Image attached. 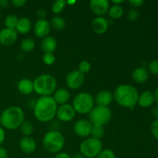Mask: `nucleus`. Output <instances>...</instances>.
I'll return each instance as SVG.
<instances>
[{
  "label": "nucleus",
  "instance_id": "1",
  "mask_svg": "<svg viewBox=\"0 0 158 158\" xmlns=\"http://www.w3.org/2000/svg\"><path fill=\"white\" fill-rule=\"evenodd\" d=\"M58 105L52 97H40L33 106V114L38 121L48 123L56 114Z\"/></svg>",
  "mask_w": 158,
  "mask_h": 158
},
{
  "label": "nucleus",
  "instance_id": "2",
  "mask_svg": "<svg viewBox=\"0 0 158 158\" xmlns=\"http://www.w3.org/2000/svg\"><path fill=\"white\" fill-rule=\"evenodd\" d=\"M114 100L120 106L133 110L137 103L139 94L137 89L131 84H121L116 88Z\"/></svg>",
  "mask_w": 158,
  "mask_h": 158
},
{
  "label": "nucleus",
  "instance_id": "3",
  "mask_svg": "<svg viewBox=\"0 0 158 158\" xmlns=\"http://www.w3.org/2000/svg\"><path fill=\"white\" fill-rule=\"evenodd\" d=\"M25 121V114L22 108L12 106L6 108L0 114L2 127L8 130H16Z\"/></svg>",
  "mask_w": 158,
  "mask_h": 158
},
{
  "label": "nucleus",
  "instance_id": "4",
  "mask_svg": "<svg viewBox=\"0 0 158 158\" xmlns=\"http://www.w3.org/2000/svg\"><path fill=\"white\" fill-rule=\"evenodd\" d=\"M34 91L41 97H51L56 90L57 82L49 74H42L33 80Z\"/></svg>",
  "mask_w": 158,
  "mask_h": 158
},
{
  "label": "nucleus",
  "instance_id": "5",
  "mask_svg": "<svg viewBox=\"0 0 158 158\" xmlns=\"http://www.w3.org/2000/svg\"><path fill=\"white\" fill-rule=\"evenodd\" d=\"M43 145L48 152L58 154L64 148L65 137L58 131H48L43 138Z\"/></svg>",
  "mask_w": 158,
  "mask_h": 158
},
{
  "label": "nucleus",
  "instance_id": "6",
  "mask_svg": "<svg viewBox=\"0 0 158 158\" xmlns=\"http://www.w3.org/2000/svg\"><path fill=\"white\" fill-rule=\"evenodd\" d=\"M94 98L87 92H81L77 94L73 100V107L79 114H89L94 107Z\"/></svg>",
  "mask_w": 158,
  "mask_h": 158
},
{
  "label": "nucleus",
  "instance_id": "7",
  "mask_svg": "<svg viewBox=\"0 0 158 158\" xmlns=\"http://www.w3.org/2000/svg\"><path fill=\"white\" fill-rule=\"evenodd\" d=\"M103 150L101 140L89 137L82 141L80 146V154L85 158H96Z\"/></svg>",
  "mask_w": 158,
  "mask_h": 158
},
{
  "label": "nucleus",
  "instance_id": "8",
  "mask_svg": "<svg viewBox=\"0 0 158 158\" xmlns=\"http://www.w3.org/2000/svg\"><path fill=\"white\" fill-rule=\"evenodd\" d=\"M112 117V112L108 106H96L89 113V121L93 125L104 126L109 123Z\"/></svg>",
  "mask_w": 158,
  "mask_h": 158
},
{
  "label": "nucleus",
  "instance_id": "9",
  "mask_svg": "<svg viewBox=\"0 0 158 158\" xmlns=\"http://www.w3.org/2000/svg\"><path fill=\"white\" fill-rule=\"evenodd\" d=\"M84 82L85 75L79 70L71 71L66 77V84L69 89H79L83 86Z\"/></svg>",
  "mask_w": 158,
  "mask_h": 158
},
{
  "label": "nucleus",
  "instance_id": "10",
  "mask_svg": "<svg viewBox=\"0 0 158 158\" xmlns=\"http://www.w3.org/2000/svg\"><path fill=\"white\" fill-rule=\"evenodd\" d=\"M76 114L77 113L75 112L72 105L66 103V104L60 105L57 108L56 116L61 122H69L75 117Z\"/></svg>",
  "mask_w": 158,
  "mask_h": 158
},
{
  "label": "nucleus",
  "instance_id": "11",
  "mask_svg": "<svg viewBox=\"0 0 158 158\" xmlns=\"http://www.w3.org/2000/svg\"><path fill=\"white\" fill-rule=\"evenodd\" d=\"M92 126L93 124L89 120H84V119L79 120L74 125V132L78 137L82 138H87L90 136Z\"/></svg>",
  "mask_w": 158,
  "mask_h": 158
},
{
  "label": "nucleus",
  "instance_id": "12",
  "mask_svg": "<svg viewBox=\"0 0 158 158\" xmlns=\"http://www.w3.org/2000/svg\"><path fill=\"white\" fill-rule=\"evenodd\" d=\"M17 39L18 32L15 29L4 28L0 30V44L2 46H12L17 41Z\"/></svg>",
  "mask_w": 158,
  "mask_h": 158
},
{
  "label": "nucleus",
  "instance_id": "13",
  "mask_svg": "<svg viewBox=\"0 0 158 158\" xmlns=\"http://www.w3.org/2000/svg\"><path fill=\"white\" fill-rule=\"evenodd\" d=\"M89 8L97 16H103L109 11L110 2L108 0H91Z\"/></svg>",
  "mask_w": 158,
  "mask_h": 158
},
{
  "label": "nucleus",
  "instance_id": "14",
  "mask_svg": "<svg viewBox=\"0 0 158 158\" xmlns=\"http://www.w3.org/2000/svg\"><path fill=\"white\" fill-rule=\"evenodd\" d=\"M50 30V23L46 19H38L33 26L34 34L39 38L43 39L48 36Z\"/></svg>",
  "mask_w": 158,
  "mask_h": 158
},
{
  "label": "nucleus",
  "instance_id": "15",
  "mask_svg": "<svg viewBox=\"0 0 158 158\" xmlns=\"http://www.w3.org/2000/svg\"><path fill=\"white\" fill-rule=\"evenodd\" d=\"M114 100V94L109 90H101L94 97V103L97 106H108Z\"/></svg>",
  "mask_w": 158,
  "mask_h": 158
},
{
  "label": "nucleus",
  "instance_id": "16",
  "mask_svg": "<svg viewBox=\"0 0 158 158\" xmlns=\"http://www.w3.org/2000/svg\"><path fill=\"white\" fill-rule=\"evenodd\" d=\"M93 31L96 34L101 35L105 33L109 28V22L103 16H97L94 19L91 23Z\"/></svg>",
  "mask_w": 158,
  "mask_h": 158
},
{
  "label": "nucleus",
  "instance_id": "17",
  "mask_svg": "<svg viewBox=\"0 0 158 158\" xmlns=\"http://www.w3.org/2000/svg\"><path fill=\"white\" fill-rule=\"evenodd\" d=\"M19 144L22 152L26 154H32L36 150V142L31 137H23Z\"/></svg>",
  "mask_w": 158,
  "mask_h": 158
},
{
  "label": "nucleus",
  "instance_id": "18",
  "mask_svg": "<svg viewBox=\"0 0 158 158\" xmlns=\"http://www.w3.org/2000/svg\"><path fill=\"white\" fill-rule=\"evenodd\" d=\"M40 47L44 53H53L56 51L57 47V42L54 37L51 35L45 37L42 39V41L40 43Z\"/></svg>",
  "mask_w": 158,
  "mask_h": 158
},
{
  "label": "nucleus",
  "instance_id": "19",
  "mask_svg": "<svg viewBox=\"0 0 158 158\" xmlns=\"http://www.w3.org/2000/svg\"><path fill=\"white\" fill-rule=\"evenodd\" d=\"M17 89L23 95H30L34 91L33 81L29 78L21 79L17 85Z\"/></svg>",
  "mask_w": 158,
  "mask_h": 158
},
{
  "label": "nucleus",
  "instance_id": "20",
  "mask_svg": "<svg viewBox=\"0 0 158 158\" xmlns=\"http://www.w3.org/2000/svg\"><path fill=\"white\" fill-rule=\"evenodd\" d=\"M149 78V72L145 67H138L132 73V79L135 83H143Z\"/></svg>",
  "mask_w": 158,
  "mask_h": 158
},
{
  "label": "nucleus",
  "instance_id": "21",
  "mask_svg": "<svg viewBox=\"0 0 158 158\" xmlns=\"http://www.w3.org/2000/svg\"><path fill=\"white\" fill-rule=\"evenodd\" d=\"M53 99L57 103V105H63L66 104L69 101L70 98V94L69 92L66 89L64 88H60L56 89L53 94Z\"/></svg>",
  "mask_w": 158,
  "mask_h": 158
},
{
  "label": "nucleus",
  "instance_id": "22",
  "mask_svg": "<svg viewBox=\"0 0 158 158\" xmlns=\"http://www.w3.org/2000/svg\"><path fill=\"white\" fill-rule=\"evenodd\" d=\"M32 28V23L27 17H22L19 19L18 23L15 26V31L20 34H27Z\"/></svg>",
  "mask_w": 158,
  "mask_h": 158
},
{
  "label": "nucleus",
  "instance_id": "23",
  "mask_svg": "<svg viewBox=\"0 0 158 158\" xmlns=\"http://www.w3.org/2000/svg\"><path fill=\"white\" fill-rule=\"evenodd\" d=\"M154 102V94L151 91H144L139 95L137 103L142 107H148L151 106Z\"/></svg>",
  "mask_w": 158,
  "mask_h": 158
},
{
  "label": "nucleus",
  "instance_id": "24",
  "mask_svg": "<svg viewBox=\"0 0 158 158\" xmlns=\"http://www.w3.org/2000/svg\"><path fill=\"white\" fill-rule=\"evenodd\" d=\"M123 12H124V10H123V8L122 7V6H120V5H113L112 6L110 7L107 14L111 19H118L123 15Z\"/></svg>",
  "mask_w": 158,
  "mask_h": 158
},
{
  "label": "nucleus",
  "instance_id": "25",
  "mask_svg": "<svg viewBox=\"0 0 158 158\" xmlns=\"http://www.w3.org/2000/svg\"><path fill=\"white\" fill-rule=\"evenodd\" d=\"M49 23H50L51 27L53 28L56 30H62L64 29L65 26H66V21L64 20V19L59 15L52 17Z\"/></svg>",
  "mask_w": 158,
  "mask_h": 158
},
{
  "label": "nucleus",
  "instance_id": "26",
  "mask_svg": "<svg viewBox=\"0 0 158 158\" xmlns=\"http://www.w3.org/2000/svg\"><path fill=\"white\" fill-rule=\"evenodd\" d=\"M35 42L31 38H26L20 43V49L24 52H30L35 48Z\"/></svg>",
  "mask_w": 158,
  "mask_h": 158
},
{
  "label": "nucleus",
  "instance_id": "27",
  "mask_svg": "<svg viewBox=\"0 0 158 158\" xmlns=\"http://www.w3.org/2000/svg\"><path fill=\"white\" fill-rule=\"evenodd\" d=\"M20 132L24 137H30L31 134L33 132V125L30 121L25 120L20 126Z\"/></svg>",
  "mask_w": 158,
  "mask_h": 158
},
{
  "label": "nucleus",
  "instance_id": "28",
  "mask_svg": "<svg viewBox=\"0 0 158 158\" xmlns=\"http://www.w3.org/2000/svg\"><path fill=\"white\" fill-rule=\"evenodd\" d=\"M105 134V129L104 127L98 126V125H93L92 129L90 132V137L93 138L99 139L101 140L102 137Z\"/></svg>",
  "mask_w": 158,
  "mask_h": 158
},
{
  "label": "nucleus",
  "instance_id": "29",
  "mask_svg": "<svg viewBox=\"0 0 158 158\" xmlns=\"http://www.w3.org/2000/svg\"><path fill=\"white\" fill-rule=\"evenodd\" d=\"M18 20L19 18L17 17V15H13V14L8 15L6 17V19H5V26H6V28H8V29H15L17 23H18Z\"/></svg>",
  "mask_w": 158,
  "mask_h": 158
},
{
  "label": "nucleus",
  "instance_id": "30",
  "mask_svg": "<svg viewBox=\"0 0 158 158\" xmlns=\"http://www.w3.org/2000/svg\"><path fill=\"white\" fill-rule=\"evenodd\" d=\"M66 5V1L65 0H56L52 4L51 10L54 14H60L64 9Z\"/></svg>",
  "mask_w": 158,
  "mask_h": 158
},
{
  "label": "nucleus",
  "instance_id": "31",
  "mask_svg": "<svg viewBox=\"0 0 158 158\" xmlns=\"http://www.w3.org/2000/svg\"><path fill=\"white\" fill-rule=\"evenodd\" d=\"M91 69V64L89 63V61L87 60H83L79 64V69L78 70L80 72H81L82 73H83L85 75V73H87L88 72H89Z\"/></svg>",
  "mask_w": 158,
  "mask_h": 158
},
{
  "label": "nucleus",
  "instance_id": "32",
  "mask_svg": "<svg viewBox=\"0 0 158 158\" xmlns=\"http://www.w3.org/2000/svg\"><path fill=\"white\" fill-rule=\"evenodd\" d=\"M96 158H117L116 154L112 150L103 149L100 151V154L97 155Z\"/></svg>",
  "mask_w": 158,
  "mask_h": 158
},
{
  "label": "nucleus",
  "instance_id": "33",
  "mask_svg": "<svg viewBox=\"0 0 158 158\" xmlns=\"http://www.w3.org/2000/svg\"><path fill=\"white\" fill-rule=\"evenodd\" d=\"M56 57L53 53H44L43 56V62L47 66H51L55 63Z\"/></svg>",
  "mask_w": 158,
  "mask_h": 158
},
{
  "label": "nucleus",
  "instance_id": "34",
  "mask_svg": "<svg viewBox=\"0 0 158 158\" xmlns=\"http://www.w3.org/2000/svg\"><path fill=\"white\" fill-rule=\"evenodd\" d=\"M139 16H140V13L138 10L136 9H131L127 12V18L130 21H136L138 19Z\"/></svg>",
  "mask_w": 158,
  "mask_h": 158
},
{
  "label": "nucleus",
  "instance_id": "35",
  "mask_svg": "<svg viewBox=\"0 0 158 158\" xmlns=\"http://www.w3.org/2000/svg\"><path fill=\"white\" fill-rule=\"evenodd\" d=\"M150 72L154 75H158V60H153L148 66Z\"/></svg>",
  "mask_w": 158,
  "mask_h": 158
},
{
  "label": "nucleus",
  "instance_id": "36",
  "mask_svg": "<svg viewBox=\"0 0 158 158\" xmlns=\"http://www.w3.org/2000/svg\"><path fill=\"white\" fill-rule=\"evenodd\" d=\"M151 130L153 136L158 140V120H154L153 122L151 127Z\"/></svg>",
  "mask_w": 158,
  "mask_h": 158
},
{
  "label": "nucleus",
  "instance_id": "37",
  "mask_svg": "<svg viewBox=\"0 0 158 158\" xmlns=\"http://www.w3.org/2000/svg\"><path fill=\"white\" fill-rule=\"evenodd\" d=\"M11 3L12 4V6H15L16 8H21L23 6H25V4L26 3V0H12Z\"/></svg>",
  "mask_w": 158,
  "mask_h": 158
},
{
  "label": "nucleus",
  "instance_id": "38",
  "mask_svg": "<svg viewBox=\"0 0 158 158\" xmlns=\"http://www.w3.org/2000/svg\"><path fill=\"white\" fill-rule=\"evenodd\" d=\"M129 3L133 7L138 8L144 4V1L143 0H130Z\"/></svg>",
  "mask_w": 158,
  "mask_h": 158
},
{
  "label": "nucleus",
  "instance_id": "39",
  "mask_svg": "<svg viewBox=\"0 0 158 158\" xmlns=\"http://www.w3.org/2000/svg\"><path fill=\"white\" fill-rule=\"evenodd\" d=\"M36 15L39 19H45L47 15V12L44 9H40L36 12Z\"/></svg>",
  "mask_w": 158,
  "mask_h": 158
},
{
  "label": "nucleus",
  "instance_id": "40",
  "mask_svg": "<svg viewBox=\"0 0 158 158\" xmlns=\"http://www.w3.org/2000/svg\"><path fill=\"white\" fill-rule=\"evenodd\" d=\"M5 139H6V132H5L4 128L0 126V147L5 141Z\"/></svg>",
  "mask_w": 158,
  "mask_h": 158
},
{
  "label": "nucleus",
  "instance_id": "41",
  "mask_svg": "<svg viewBox=\"0 0 158 158\" xmlns=\"http://www.w3.org/2000/svg\"><path fill=\"white\" fill-rule=\"evenodd\" d=\"M54 158H72L69 154L66 152H60L56 154Z\"/></svg>",
  "mask_w": 158,
  "mask_h": 158
},
{
  "label": "nucleus",
  "instance_id": "42",
  "mask_svg": "<svg viewBox=\"0 0 158 158\" xmlns=\"http://www.w3.org/2000/svg\"><path fill=\"white\" fill-rule=\"evenodd\" d=\"M0 158H8L7 151L2 147H0Z\"/></svg>",
  "mask_w": 158,
  "mask_h": 158
},
{
  "label": "nucleus",
  "instance_id": "43",
  "mask_svg": "<svg viewBox=\"0 0 158 158\" xmlns=\"http://www.w3.org/2000/svg\"><path fill=\"white\" fill-rule=\"evenodd\" d=\"M9 2L7 0H0V8H7L9 6Z\"/></svg>",
  "mask_w": 158,
  "mask_h": 158
},
{
  "label": "nucleus",
  "instance_id": "44",
  "mask_svg": "<svg viewBox=\"0 0 158 158\" xmlns=\"http://www.w3.org/2000/svg\"><path fill=\"white\" fill-rule=\"evenodd\" d=\"M152 114L154 117H158V106H155V107L152 110Z\"/></svg>",
  "mask_w": 158,
  "mask_h": 158
},
{
  "label": "nucleus",
  "instance_id": "45",
  "mask_svg": "<svg viewBox=\"0 0 158 158\" xmlns=\"http://www.w3.org/2000/svg\"><path fill=\"white\" fill-rule=\"evenodd\" d=\"M154 101L157 102V103L158 104V88L155 89L154 94Z\"/></svg>",
  "mask_w": 158,
  "mask_h": 158
},
{
  "label": "nucleus",
  "instance_id": "46",
  "mask_svg": "<svg viewBox=\"0 0 158 158\" xmlns=\"http://www.w3.org/2000/svg\"><path fill=\"white\" fill-rule=\"evenodd\" d=\"M112 2L114 3V5H120V6H121V4L124 2V1H123V0H120V1H115V0H113Z\"/></svg>",
  "mask_w": 158,
  "mask_h": 158
},
{
  "label": "nucleus",
  "instance_id": "47",
  "mask_svg": "<svg viewBox=\"0 0 158 158\" xmlns=\"http://www.w3.org/2000/svg\"><path fill=\"white\" fill-rule=\"evenodd\" d=\"M72 158H85V157H84V156L82 155L80 153H78V154H76Z\"/></svg>",
  "mask_w": 158,
  "mask_h": 158
}]
</instances>
